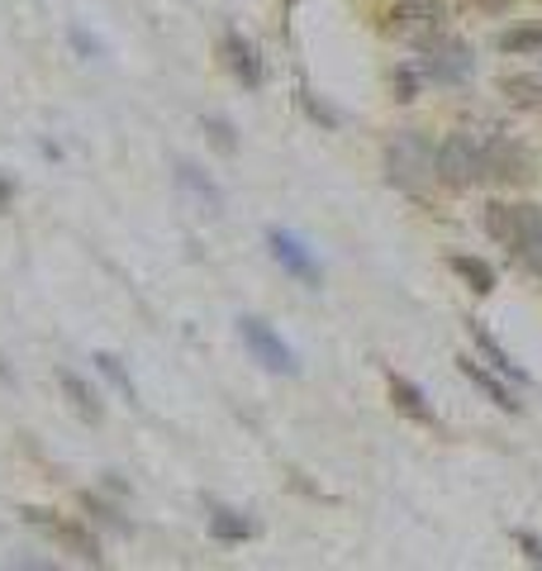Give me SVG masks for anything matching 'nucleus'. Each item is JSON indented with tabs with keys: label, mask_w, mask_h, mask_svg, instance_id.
<instances>
[{
	"label": "nucleus",
	"mask_w": 542,
	"mask_h": 571,
	"mask_svg": "<svg viewBox=\"0 0 542 571\" xmlns=\"http://www.w3.org/2000/svg\"><path fill=\"white\" fill-rule=\"evenodd\" d=\"M485 219V233L499 243V248H509L519 263L533 271V277H542V205L533 201H491L481 210Z\"/></svg>",
	"instance_id": "f257e3e1"
},
{
	"label": "nucleus",
	"mask_w": 542,
	"mask_h": 571,
	"mask_svg": "<svg viewBox=\"0 0 542 571\" xmlns=\"http://www.w3.org/2000/svg\"><path fill=\"white\" fill-rule=\"evenodd\" d=\"M386 177L390 186L409 191V196H419L429 181H438L433 177V143L419 129H405V134H395L386 143Z\"/></svg>",
	"instance_id": "f03ea898"
},
{
	"label": "nucleus",
	"mask_w": 542,
	"mask_h": 571,
	"mask_svg": "<svg viewBox=\"0 0 542 571\" xmlns=\"http://www.w3.org/2000/svg\"><path fill=\"white\" fill-rule=\"evenodd\" d=\"M433 177L453 191H467L475 181H485V158H481V143L471 134H447L438 148H433Z\"/></svg>",
	"instance_id": "7ed1b4c3"
},
{
	"label": "nucleus",
	"mask_w": 542,
	"mask_h": 571,
	"mask_svg": "<svg viewBox=\"0 0 542 571\" xmlns=\"http://www.w3.org/2000/svg\"><path fill=\"white\" fill-rule=\"evenodd\" d=\"M481 158H485V181H495V186H528V181H538V158L519 138H505V134L485 138Z\"/></svg>",
	"instance_id": "20e7f679"
},
{
	"label": "nucleus",
	"mask_w": 542,
	"mask_h": 571,
	"mask_svg": "<svg viewBox=\"0 0 542 571\" xmlns=\"http://www.w3.org/2000/svg\"><path fill=\"white\" fill-rule=\"evenodd\" d=\"M238 339L248 343V353H253V362H262L267 372H276V376H296V372H300V362H296V353H290V343L272 329L267 319L243 315V319H238Z\"/></svg>",
	"instance_id": "39448f33"
},
{
	"label": "nucleus",
	"mask_w": 542,
	"mask_h": 571,
	"mask_svg": "<svg viewBox=\"0 0 542 571\" xmlns=\"http://www.w3.org/2000/svg\"><path fill=\"white\" fill-rule=\"evenodd\" d=\"M419 72L429 76V82H438V86H461L471 76V44H461L457 34H443V38H433L429 48H419Z\"/></svg>",
	"instance_id": "423d86ee"
},
{
	"label": "nucleus",
	"mask_w": 542,
	"mask_h": 571,
	"mask_svg": "<svg viewBox=\"0 0 542 571\" xmlns=\"http://www.w3.org/2000/svg\"><path fill=\"white\" fill-rule=\"evenodd\" d=\"M390 20H395V34L414 48H429L433 38L447 34V5L443 0H400V5L390 10Z\"/></svg>",
	"instance_id": "0eeeda50"
},
{
	"label": "nucleus",
	"mask_w": 542,
	"mask_h": 571,
	"mask_svg": "<svg viewBox=\"0 0 542 571\" xmlns=\"http://www.w3.org/2000/svg\"><path fill=\"white\" fill-rule=\"evenodd\" d=\"M24 519H29L34 529H44V534L58 543L62 552H76L82 557V562H100V538L91 534L86 524H76V519H62L58 510H38V505H29V510H24Z\"/></svg>",
	"instance_id": "6e6552de"
},
{
	"label": "nucleus",
	"mask_w": 542,
	"mask_h": 571,
	"mask_svg": "<svg viewBox=\"0 0 542 571\" xmlns=\"http://www.w3.org/2000/svg\"><path fill=\"white\" fill-rule=\"evenodd\" d=\"M267 248H272V257H276V263H281L296 281L320 286V263H314V253L305 248V239H296L290 229H267Z\"/></svg>",
	"instance_id": "1a4fd4ad"
},
{
	"label": "nucleus",
	"mask_w": 542,
	"mask_h": 571,
	"mask_svg": "<svg viewBox=\"0 0 542 571\" xmlns=\"http://www.w3.org/2000/svg\"><path fill=\"white\" fill-rule=\"evenodd\" d=\"M219 58H224V68L233 72V82H238V86L253 90V86L262 82V58H257V48L248 44V38L238 34V29H229V34L219 38Z\"/></svg>",
	"instance_id": "9d476101"
},
{
	"label": "nucleus",
	"mask_w": 542,
	"mask_h": 571,
	"mask_svg": "<svg viewBox=\"0 0 542 571\" xmlns=\"http://www.w3.org/2000/svg\"><path fill=\"white\" fill-rule=\"evenodd\" d=\"M253 534H257V519L253 514L233 510V505L209 500V538H215V543H229V548H238V543H248Z\"/></svg>",
	"instance_id": "9b49d317"
},
{
	"label": "nucleus",
	"mask_w": 542,
	"mask_h": 571,
	"mask_svg": "<svg viewBox=\"0 0 542 571\" xmlns=\"http://www.w3.org/2000/svg\"><path fill=\"white\" fill-rule=\"evenodd\" d=\"M386 386H390V400H395V410L405 414V420H414V424H424V428H438V414H433V405L424 400V391H419L409 376L400 372H386Z\"/></svg>",
	"instance_id": "f8f14e48"
},
{
	"label": "nucleus",
	"mask_w": 542,
	"mask_h": 571,
	"mask_svg": "<svg viewBox=\"0 0 542 571\" xmlns=\"http://www.w3.org/2000/svg\"><path fill=\"white\" fill-rule=\"evenodd\" d=\"M58 381H62V396L72 400V410L82 414L86 424H100L105 420V405H100V391L86 381L82 372H72V367H58Z\"/></svg>",
	"instance_id": "ddd939ff"
},
{
	"label": "nucleus",
	"mask_w": 542,
	"mask_h": 571,
	"mask_svg": "<svg viewBox=\"0 0 542 571\" xmlns=\"http://www.w3.org/2000/svg\"><path fill=\"white\" fill-rule=\"evenodd\" d=\"M457 367H461V376H467V381L475 386V391H481V396H491L505 414H519V400H514V391H509L505 381H499V376H495L491 367H481L475 357H457Z\"/></svg>",
	"instance_id": "4468645a"
},
{
	"label": "nucleus",
	"mask_w": 542,
	"mask_h": 571,
	"mask_svg": "<svg viewBox=\"0 0 542 571\" xmlns=\"http://www.w3.org/2000/svg\"><path fill=\"white\" fill-rule=\"evenodd\" d=\"M499 96L519 110L542 114V72H505L499 76Z\"/></svg>",
	"instance_id": "2eb2a0df"
},
{
	"label": "nucleus",
	"mask_w": 542,
	"mask_h": 571,
	"mask_svg": "<svg viewBox=\"0 0 542 571\" xmlns=\"http://www.w3.org/2000/svg\"><path fill=\"white\" fill-rule=\"evenodd\" d=\"M467 333H471V343H475V348H481V357H485V362H491V367H495L499 376H519V381H523V367H519V362H514V357L505 353V348H499V343H495V333H485V329H481V324H467Z\"/></svg>",
	"instance_id": "dca6fc26"
},
{
	"label": "nucleus",
	"mask_w": 542,
	"mask_h": 571,
	"mask_svg": "<svg viewBox=\"0 0 542 571\" xmlns=\"http://www.w3.org/2000/svg\"><path fill=\"white\" fill-rule=\"evenodd\" d=\"M495 48L499 53H519V58H528V53H542V24H514V29H505L495 38Z\"/></svg>",
	"instance_id": "f3484780"
},
{
	"label": "nucleus",
	"mask_w": 542,
	"mask_h": 571,
	"mask_svg": "<svg viewBox=\"0 0 542 571\" xmlns=\"http://www.w3.org/2000/svg\"><path fill=\"white\" fill-rule=\"evenodd\" d=\"M453 271H457V277L471 286L475 295H491V291H495V267H491V263H481V257H467V253H457V257H453Z\"/></svg>",
	"instance_id": "a211bd4d"
},
{
	"label": "nucleus",
	"mask_w": 542,
	"mask_h": 571,
	"mask_svg": "<svg viewBox=\"0 0 542 571\" xmlns=\"http://www.w3.org/2000/svg\"><path fill=\"white\" fill-rule=\"evenodd\" d=\"M177 181H181V186H191L195 196H201V201L209 205V210H219V201H224V196H219V186H215V181H205L195 162H181V167H177Z\"/></svg>",
	"instance_id": "6ab92c4d"
},
{
	"label": "nucleus",
	"mask_w": 542,
	"mask_h": 571,
	"mask_svg": "<svg viewBox=\"0 0 542 571\" xmlns=\"http://www.w3.org/2000/svg\"><path fill=\"white\" fill-rule=\"evenodd\" d=\"M96 367H100L105 376H110V386H115V391L129 400V405H138V396H134V381H129V372L119 367V357H110V353H96Z\"/></svg>",
	"instance_id": "aec40b11"
},
{
	"label": "nucleus",
	"mask_w": 542,
	"mask_h": 571,
	"mask_svg": "<svg viewBox=\"0 0 542 571\" xmlns=\"http://www.w3.org/2000/svg\"><path fill=\"white\" fill-rule=\"evenodd\" d=\"M82 505H86V510L100 519V524H110L115 534H129V519H119V510H115V505H105L100 496H82Z\"/></svg>",
	"instance_id": "412c9836"
},
{
	"label": "nucleus",
	"mask_w": 542,
	"mask_h": 571,
	"mask_svg": "<svg viewBox=\"0 0 542 571\" xmlns=\"http://www.w3.org/2000/svg\"><path fill=\"white\" fill-rule=\"evenodd\" d=\"M205 129H209V143H219L224 153H238V134H233V124H229V120H215V114H209Z\"/></svg>",
	"instance_id": "4be33fe9"
},
{
	"label": "nucleus",
	"mask_w": 542,
	"mask_h": 571,
	"mask_svg": "<svg viewBox=\"0 0 542 571\" xmlns=\"http://www.w3.org/2000/svg\"><path fill=\"white\" fill-rule=\"evenodd\" d=\"M514 543H519V552L542 571V538L533 534V529H514Z\"/></svg>",
	"instance_id": "5701e85b"
},
{
	"label": "nucleus",
	"mask_w": 542,
	"mask_h": 571,
	"mask_svg": "<svg viewBox=\"0 0 542 571\" xmlns=\"http://www.w3.org/2000/svg\"><path fill=\"white\" fill-rule=\"evenodd\" d=\"M419 96V68H395V100Z\"/></svg>",
	"instance_id": "b1692460"
},
{
	"label": "nucleus",
	"mask_w": 542,
	"mask_h": 571,
	"mask_svg": "<svg viewBox=\"0 0 542 571\" xmlns=\"http://www.w3.org/2000/svg\"><path fill=\"white\" fill-rule=\"evenodd\" d=\"M300 106H305V110H310V114H314V120H320V124H338V114H334V110H324L320 100L310 96V90H300Z\"/></svg>",
	"instance_id": "393cba45"
},
{
	"label": "nucleus",
	"mask_w": 542,
	"mask_h": 571,
	"mask_svg": "<svg viewBox=\"0 0 542 571\" xmlns=\"http://www.w3.org/2000/svg\"><path fill=\"white\" fill-rule=\"evenodd\" d=\"M72 44H76V53H82V58H96V53H100L96 38H91L86 29H72Z\"/></svg>",
	"instance_id": "a878e982"
},
{
	"label": "nucleus",
	"mask_w": 542,
	"mask_h": 571,
	"mask_svg": "<svg viewBox=\"0 0 542 571\" xmlns=\"http://www.w3.org/2000/svg\"><path fill=\"white\" fill-rule=\"evenodd\" d=\"M10 205H15V181L0 172V210H10Z\"/></svg>",
	"instance_id": "bb28decb"
},
{
	"label": "nucleus",
	"mask_w": 542,
	"mask_h": 571,
	"mask_svg": "<svg viewBox=\"0 0 542 571\" xmlns=\"http://www.w3.org/2000/svg\"><path fill=\"white\" fill-rule=\"evenodd\" d=\"M10 571H62V567H52V562H38V557H24V562H15Z\"/></svg>",
	"instance_id": "cd10ccee"
},
{
	"label": "nucleus",
	"mask_w": 542,
	"mask_h": 571,
	"mask_svg": "<svg viewBox=\"0 0 542 571\" xmlns=\"http://www.w3.org/2000/svg\"><path fill=\"white\" fill-rule=\"evenodd\" d=\"M467 5H471V10H485V15H499L509 0H467Z\"/></svg>",
	"instance_id": "c85d7f7f"
},
{
	"label": "nucleus",
	"mask_w": 542,
	"mask_h": 571,
	"mask_svg": "<svg viewBox=\"0 0 542 571\" xmlns=\"http://www.w3.org/2000/svg\"><path fill=\"white\" fill-rule=\"evenodd\" d=\"M290 5H296V0H290Z\"/></svg>",
	"instance_id": "c756f323"
}]
</instances>
